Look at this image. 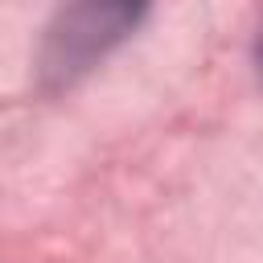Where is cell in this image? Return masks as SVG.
<instances>
[{"label":"cell","mask_w":263,"mask_h":263,"mask_svg":"<svg viewBox=\"0 0 263 263\" xmlns=\"http://www.w3.org/2000/svg\"><path fill=\"white\" fill-rule=\"evenodd\" d=\"M148 0H66L41 41V78L45 86H70L95 70L132 29L144 21Z\"/></svg>","instance_id":"6da1fadb"},{"label":"cell","mask_w":263,"mask_h":263,"mask_svg":"<svg viewBox=\"0 0 263 263\" xmlns=\"http://www.w3.org/2000/svg\"><path fill=\"white\" fill-rule=\"evenodd\" d=\"M255 58H259V70H263V37H259V49H255Z\"/></svg>","instance_id":"7a4b0ae2"}]
</instances>
